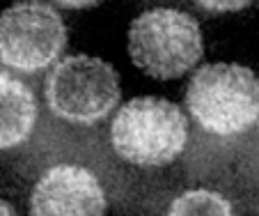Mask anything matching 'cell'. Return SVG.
<instances>
[{"mask_svg":"<svg viewBox=\"0 0 259 216\" xmlns=\"http://www.w3.org/2000/svg\"><path fill=\"white\" fill-rule=\"evenodd\" d=\"M60 7H67V10H88V7L99 5L101 0H55Z\"/></svg>","mask_w":259,"mask_h":216,"instance_id":"obj_10","label":"cell"},{"mask_svg":"<svg viewBox=\"0 0 259 216\" xmlns=\"http://www.w3.org/2000/svg\"><path fill=\"white\" fill-rule=\"evenodd\" d=\"M167 216H234V211L225 196L206 189H193L172 200Z\"/></svg>","mask_w":259,"mask_h":216,"instance_id":"obj_8","label":"cell"},{"mask_svg":"<svg viewBox=\"0 0 259 216\" xmlns=\"http://www.w3.org/2000/svg\"><path fill=\"white\" fill-rule=\"evenodd\" d=\"M122 88L113 64L92 55H69L51 69L46 99L58 118L71 124H94L119 103Z\"/></svg>","mask_w":259,"mask_h":216,"instance_id":"obj_4","label":"cell"},{"mask_svg":"<svg viewBox=\"0 0 259 216\" xmlns=\"http://www.w3.org/2000/svg\"><path fill=\"white\" fill-rule=\"evenodd\" d=\"M67 46L62 16L41 0H21L0 14V62L23 74L51 67Z\"/></svg>","mask_w":259,"mask_h":216,"instance_id":"obj_5","label":"cell"},{"mask_svg":"<svg viewBox=\"0 0 259 216\" xmlns=\"http://www.w3.org/2000/svg\"><path fill=\"white\" fill-rule=\"evenodd\" d=\"M106 193L80 166H55L34 184L30 216H106Z\"/></svg>","mask_w":259,"mask_h":216,"instance_id":"obj_6","label":"cell"},{"mask_svg":"<svg viewBox=\"0 0 259 216\" xmlns=\"http://www.w3.org/2000/svg\"><path fill=\"white\" fill-rule=\"evenodd\" d=\"M188 120L177 103L161 97H136L110 122L113 150L140 168L172 163L186 148Z\"/></svg>","mask_w":259,"mask_h":216,"instance_id":"obj_2","label":"cell"},{"mask_svg":"<svg viewBox=\"0 0 259 216\" xmlns=\"http://www.w3.org/2000/svg\"><path fill=\"white\" fill-rule=\"evenodd\" d=\"M200 7H204L206 12L213 14H223V12H239L243 7H248L252 0H195Z\"/></svg>","mask_w":259,"mask_h":216,"instance_id":"obj_9","label":"cell"},{"mask_svg":"<svg viewBox=\"0 0 259 216\" xmlns=\"http://www.w3.org/2000/svg\"><path fill=\"white\" fill-rule=\"evenodd\" d=\"M0 216H16V209L3 198H0Z\"/></svg>","mask_w":259,"mask_h":216,"instance_id":"obj_11","label":"cell"},{"mask_svg":"<svg viewBox=\"0 0 259 216\" xmlns=\"http://www.w3.org/2000/svg\"><path fill=\"white\" fill-rule=\"evenodd\" d=\"M37 120V101L25 83L0 74V150L21 145Z\"/></svg>","mask_w":259,"mask_h":216,"instance_id":"obj_7","label":"cell"},{"mask_svg":"<svg viewBox=\"0 0 259 216\" xmlns=\"http://www.w3.org/2000/svg\"><path fill=\"white\" fill-rule=\"evenodd\" d=\"M202 32L191 14L156 7L140 14L128 28V55L154 79H179L202 58Z\"/></svg>","mask_w":259,"mask_h":216,"instance_id":"obj_3","label":"cell"},{"mask_svg":"<svg viewBox=\"0 0 259 216\" xmlns=\"http://www.w3.org/2000/svg\"><path fill=\"white\" fill-rule=\"evenodd\" d=\"M186 106L206 133L241 136L259 122V79L243 64H204L188 83Z\"/></svg>","mask_w":259,"mask_h":216,"instance_id":"obj_1","label":"cell"}]
</instances>
